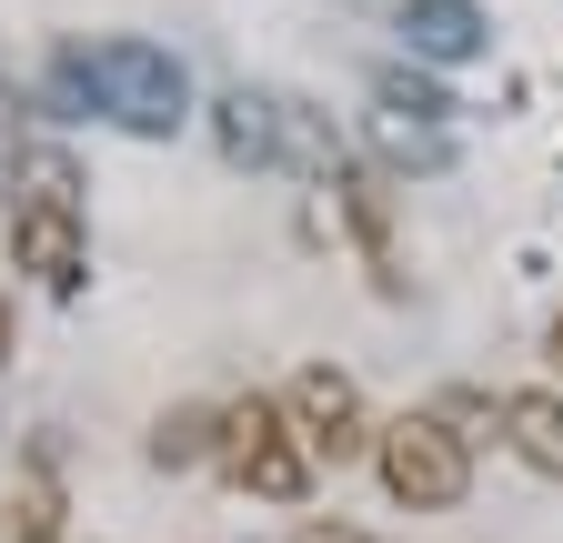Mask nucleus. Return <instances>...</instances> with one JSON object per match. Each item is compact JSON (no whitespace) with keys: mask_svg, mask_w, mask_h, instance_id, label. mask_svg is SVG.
Returning a JSON list of instances; mask_svg holds the SVG:
<instances>
[{"mask_svg":"<svg viewBox=\"0 0 563 543\" xmlns=\"http://www.w3.org/2000/svg\"><path fill=\"white\" fill-rule=\"evenodd\" d=\"M51 101L91 111V121H121V131H141V142H172V131L191 121L181 60L152 51V41H70L51 60Z\"/></svg>","mask_w":563,"mask_h":543,"instance_id":"obj_1","label":"nucleus"},{"mask_svg":"<svg viewBox=\"0 0 563 543\" xmlns=\"http://www.w3.org/2000/svg\"><path fill=\"white\" fill-rule=\"evenodd\" d=\"M211 142H222L232 171H302V181H342V142L332 121L292 91H222L211 101Z\"/></svg>","mask_w":563,"mask_h":543,"instance_id":"obj_2","label":"nucleus"},{"mask_svg":"<svg viewBox=\"0 0 563 543\" xmlns=\"http://www.w3.org/2000/svg\"><path fill=\"white\" fill-rule=\"evenodd\" d=\"M373 473L402 513H453L473 494V433H453L443 413H393L373 433Z\"/></svg>","mask_w":563,"mask_h":543,"instance_id":"obj_3","label":"nucleus"},{"mask_svg":"<svg viewBox=\"0 0 563 543\" xmlns=\"http://www.w3.org/2000/svg\"><path fill=\"white\" fill-rule=\"evenodd\" d=\"M211 463H222L242 494H262V503H302L312 494V443H302L292 413H282V392L222 402V453H211Z\"/></svg>","mask_w":563,"mask_h":543,"instance_id":"obj_4","label":"nucleus"},{"mask_svg":"<svg viewBox=\"0 0 563 543\" xmlns=\"http://www.w3.org/2000/svg\"><path fill=\"white\" fill-rule=\"evenodd\" d=\"M282 413L302 423V443H312V463H352V453H373V413H363V383L352 373H332V363H302L292 383H282Z\"/></svg>","mask_w":563,"mask_h":543,"instance_id":"obj_5","label":"nucleus"},{"mask_svg":"<svg viewBox=\"0 0 563 543\" xmlns=\"http://www.w3.org/2000/svg\"><path fill=\"white\" fill-rule=\"evenodd\" d=\"M11 262L31 272L41 292H81L91 282V232H81V212H11Z\"/></svg>","mask_w":563,"mask_h":543,"instance_id":"obj_6","label":"nucleus"},{"mask_svg":"<svg viewBox=\"0 0 563 543\" xmlns=\"http://www.w3.org/2000/svg\"><path fill=\"white\" fill-rule=\"evenodd\" d=\"M332 212H342L352 252H363L373 292H402V242H393V181H383V171H342V181H332Z\"/></svg>","mask_w":563,"mask_h":543,"instance_id":"obj_7","label":"nucleus"},{"mask_svg":"<svg viewBox=\"0 0 563 543\" xmlns=\"http://www.w3.org/2000/svg\"><path fill=\"white\" fill-rule=\"evenodd\" d=\"M504 443H514V463H523V473L563 484V392H543V383L504 392Z\"/></svg>","mask_w":563,"mask_h":543,"instance_id":"obj_8","label":"nucleus"},{"mask_svg":"<svg viewBox=\"0 0 563 543\" xmlns=\"http://www.w3.org/2000/svg\"><path fill=\"white\" fill-rule=\"evenodd\" d=\"M402 41L422 60H473L483 51V11H473V0H412V11H402Z\"/></svg>","mask_w":563,"mask_h":543,"instance_id":"obj_9","label":"nucleus"},{"mask_svg":"<svg viewBox=\"0 0 563 543\" xmlns=\"http://www.w3.org/2000/svg\"><path fill=\"white\" fill-rule=\"evenodd\" d=\"M11 181H21L11 212H81V171H70V152H60V142H31V152L11 162Z\"/></svg>","mask_w":563,"mask_h":543,"instance_id":"obj_10","label":"nucleus"},{"mask_svg":"<svg viewBox=\"0 0 563 543\" xmlns=\"http://www.w3.org/2000/svg\"><path fill=\"white\" fill-rule=\"evenodd\" d=\"M211 453H222V413H201V402H181V413H162V423H152V463H162V473L211 463Z\"/></svg>","mask_w":563,"mask_h":543,"instance_id":"obj_11","label":"nucleus"},{"mask_svg":"<svg viewBox=\"0 0 563 543\" xmlns=\"http://www.w3.org/2000/svg\"><path fill=\"white\" fill-rule=\"evenodd\" d=\"M373 142H383V162H412V171H433V162L453 152V142H443V121H422V111H393V101L373 111Z\"/></svg>","mask_w":563,"mask_h":543,"instance_id":"obj_12","label":"nucleus"},{"mask_svg":"<svg viewBox=\"0 0 563 543\" xmlns=\"http://www.w3.org/2000/svg\"><path fill=\"white\" fill-rule=\"evenodd\" d=\"M51 533H60V494H51V473L31 463L11 484V543H51Z\"/></svg>","mask_w":563,"mask_h":543,"instance_id":"obj_13","label":"nucleus"},{"mask_svg":"<svg viewBox=\"0 0 563 543\" xmlns=\"http://www.w3.org/2000/svg\"><path fill=\"white\" fill-rule=\"evenodd\" d=\"M292 543H373L363 523H332V513H312V523H292Z\"/></svg>","mask_w":563,"mask_h":543,"instance_id":"obj_14","label":"nucleus"},{"mask_svg":"<svg viewBox=\"0 0 563 543\" xmlns=\"http://www.w3.org/2000/svg\"><path fill=\"white\" fill-rule=\"evenodd\" d=\"M21 353V322H11V302H0V363H11Z\"/></svg>","mask_w":563,"mask_h":543,"instance_id":"obj_15","label":"nucleus"},{"mask_svg":"<svg viewBox=\"0 0 563 543\" xmlns=\"http://www.w3.org/2000/svg\"><path fill=\"white\" fill-rule=\"evenodd\" d=\"M543 363H563V312H553V322H543Z\"/></svg>","mask_w":563,"mask_h":543,"instance_id":"obj_16","label":"nucleus"}]
</instances>
